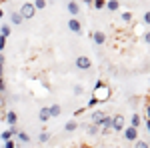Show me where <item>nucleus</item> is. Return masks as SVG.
<instances>
[{"label": "nucleus", "mask_w": 150, "mask_h": 148, "mask_svg": "<svg viewBox=\"0 0 150 148\" xmlns=\"http://www.w3.org/2000/svg\"><path fill=\"white\" fill-rule=\"evenodd\" d=\"M110 98V86L106 84V82H96V88H94V96H92V100L96 104L98 102H106Z\"/></svg>", "instance_id": "f257e3e1"}, {"label": "nucleus", "mask_w": 150, "mask_h": 148, "mask_svg": "<svg viewBox=\"0 0 150 148\" xmlns=\"http://www.w3.org/2000/svg\"><path fill=\"white\" fill-rule=\"evenodd\" d=\"M18 14L22 16V20H26V18H32V16H34V6H32V2H24Z\"/></svg>", "instance_id": "f03ea898"}, {"label": "nucleus", "mask_w": 150, "mask_h": 148, "mask_svg": "<svg viewBox=\"0 0 150 148\" xmlns=\"http://www.w3.org/2000/svg\"><path fill=\"white\" fill-rule=\"evenodd\" d=\"M76 66H78L80 70H88L90 66H92V60H90L88 56H78L76 58Z\"/></svg>", "instance_id": "7ed1b4c3"}, {"label": "nucleus", "mask_w": 150, "mask_h": 148, "mask_svg": "<svg viewBox=\"0 0 150 148\" xmlns=\"http://www.w3.org/2000/svg\"><path fill=\"white\" fill-rule=\"evenodd\" d=\"M112 130H124V116H112Z\"/></svg>", "instance_id": "20e7f679"}, {"label": "nucleus", "mask_w": 150, "mask_h": 148, "mask_svg": "<svg viewBox=\"0 0 150 148\" xmlns=\"http://www.w3.org/2000/svg\"><path fill=\"white\" fill-rule=\"evenodd\" d=\"M68 28L72 30V32H76V34H80L82 32V24L76 20V18H70L68 20Z\"/></svg>", "instance_id": "39448f33"}, {"label": "nucleus", "mask_w": 150, "mask_h": 148, "mask_svg": "<svg viewBox=\"0 0 150 148\" xmlns=\"http://www.w3.org/2000/svg\"><path fill=\"white\" fill-rule=\"evenodd\" d=\"M4 118H6V122L10 124V128H14V126H16V122H18V116H16V112H14V110H8Z\"/></svg>", "instance_id": "423d86ee"}, {"label": "nucleus", "mask_w": 150, "mask_h": 148, "mask_svg": "<svg viewBox=\"0 0 150 148\" xmlns=\"http://www.w3.org/2000/svg\"><path fill=\"white\" fill-rule=\"evenodd\" d=\"M124 138H126V140H136V138H138V130L132 128V126H128L126 130H124Z\"/></svg>", "instance_id": "0eeeda50"}, {"label": "nucleus", "mask_w": 150, "mask_h": 148, "mask_svg": "<svg viewBox=\"0 0 150 148\" xmlns=\"http://www.w3.org/2000/svg\"><path fill=\"white\" fill-rule=\"evenodd\" d=\"M92 40H94L98 46H102L104 42H106V34H104V32H100V30H96V32L92 34Z\"/></svg>", "instance_id": "6e6552de"}, {"label": "nucleus", "mask_w": 150, "mask_h": 148, "mask_svg": "<svg viewBox=\"0 0 150 148\" xmlns=\"http://www.w3.org/2000/svg\"><path fill=\"white\" fill-rule=\"evenodd\" d=\"M48 112H50V118H52V116H60V114H62V106H60V104H52V106L48 108Z\"/></svg>", "instance_id": "1a4fd4ad"}, {"label": "nucleus", "mask_w": 150, "mask_h": 148, "mask_svg": "<svg viewBox=\"0 0 150 148\" xmlns=\"http://www.w3.org/2000/svg\"><path fill=\"white\" fill-rule=\"evenodd\" d=\"M98 126H102V128H104V132H108V130L112 128V118H110V116H104V118H102V122H100Z\"/></svg>", "instance_id": "9d476101"}, {"label": "nucleus", "mask_w": 150, "mask_h": 148, "mask_svg": "<svg viewBox=\"0 0 150 148\" xmlns=\"http://www.w3.org/2000/svg\"><path fill=\"white\" fill-rule=\"evenodd\" d=\"M38 118H40V122H48V120H50V112H48V108H40Z\"/></svg>", "instance_id": "9b49d317"}, {"label": "nucleus", "mask_w": 150, "mask_h": 148, "mask_svg": "<svg viewBox=\"0 0 150 148\" xmlns=\"http://www.w3.org/2000/svg\"><path fill=\"white\" fill-rule=\"evenodd\" d=\"M68 12L72 14V16H76V14L80 12V6H78L76 2H68Z\"/></svg>", "instance_id": "f8f14e48"}, {"label": "nucleus", "mask_w": 150, "mask_h": 148, "mask_svg": "<svg viewBox=\"0 0 150 148\" xmlns=\"http://www.w3.org/2000/svg\"><path fill=\"white\" fill-rule=\"evenodd\" d=\"M104 116H106L104 112H94V114H92V122H94L96 126H98L100 122H102V118H104Z\"/></svg>", "instance_id": "ddd939ff"}, {"label": "nucleus", "mask_w": 150, "mask_h": 148, "mask_svg": "<svg viewBox=\"0 0 150 148\" xmlns=\"http://www.w3.org/2000/svg\"><path fill=\"white\" fill-rule=\"evenodd\" d=\"M10 20H12V24H20L22 22V16L18 12H14V14H10Z\"/></svg>", "instance_id": "4468645a"}, {"label": "nucleus", "mask_w": 150, "mask_h": 148, "mask_svg": "<svg viewBox=\"0 0 150 148\" xmlns=\"http://www.w3.org/2000/svg\"><path fill=\"white\" fill-rule=\"evenodd\" d=\"M64 128H66V132H72V130H76V128H78V124H76V120H70Z\"/></svg>", "instance_id": "2eb2a0df"}, {"label": "nucleus", "mask_w": 150, "mask_h": 148, "mask_svg": "<svg viewBox=\"0 0 150 148\" xmlns=\"http://www.w3.org/2000/svg\"><path fill=\"white\" fill-rule=\"evenodd\" d=\"M104 6H106L108 10H118V8H120V4H118V2H104Z\"/></svg>", "instance_id": "dca6fc26"}, {"label": "nucleus", "mask_w": 150, "mask_h": 148, "mask_svg": "<svg viewBox=\"0 0 150 148\" xmlns=\"http://www.w3.org/2000/svg\"><path fill=\"white\" fill-rule=\"evenodd\" d=\"M72 92H74V96H82V94H84V88H82L80 84H76V86L72 88Z\"/></svg>", "instance_id": "f3484780"}, {"label": "nucleus", "mask_w": 150, "mask_h": 148, "mask_svg": "<svg viewBox=\"0 0 150 148\" xmlns=\"http://www.w3.org/2000/svg\"><path fill=\"white\" fill-rule=\"evenodd\" d=\"M138 126H140V116H138V114H134V116H132V128L138 130Z\"/></svg>", "instance_id": "a211bd4d"}, {"label": "nucleus", "mask_w": 150, "mask_h": 148, "mask_svg": "<svg viewBox=\"0 0 150 148\" xmlns=\"http://www.w3.org/2000/svg\"><path fill=\"white\" fill-rule=\"evenodd\" d=\"M8 34H10V26H2V28H0V36L6 38Z\"/></svg>", "instance_id": "6ab92c4d"}, {"label": "nucleus", "mask_w": 150, "mask_h": 148, "mask_svg": "<svg viewBox=\"0 0 150 148\" xmlns=\"http://www.w3.org/2000/svg\"><path fill=\"white\" fill-rule=\"evenodd\" d=\"M32 6H34V10H36V8H44L46 2H44V0H36V2H32Z\"/></svg>", "instance_id": "aec40b11"}, {"label": "nucleus", "mask_w": 150, "mask_h": 148, "mask_svg": "<svg viewBox=\"0 0 150 148\" xmlns=\"http://www.w3.org/2000/svg\"><path fill=\"white\" fill-rule=\"evenodd\" d=\"M122 20L124 22H132V12H122Z\"/></svg>", "instance_id": "412c9836"}, {"label": "nucleus", "mask_w": 150, "mask_h": 148, "mask_svg": "<svg viewBox=\"0 0 150 148\" xmlns=\"http://www.w3.org/2000/svg\"><path fill=\"white\" fill-rule=\"evenodd\" d=\"M38 140H40V142H48V140H50V136H48V132H40V136H38Z\"/></svg>", "instance_id": "4be33fe9"}, {"label": "nucleus", "mask_w": 150, "mask_h": 148, "mask_svg": "<svg viewBox=\"0 0 150 148\" xmlns=\"http://www.w3.org/2000/svg\"><path fill=\"white\" fill-rule=\"evenodd\" d=\"M98 130H100V128H98L96 124H90V126H88V134H96Z\"/></svg>", "instance_id": "5701e85b"}, {"label": "nucleus", "mask_w": 150, "mask_h": 148, "mask_svg": "<svg viewBox=\"0 0 150 148\" xmlns=\"http://www.w3.org/2000/svg\"><path fill=\"white\" fill-rule=\"evenodd\" d=\"M2 138H4V140H10V138H12V128H10V130H6V132H2Z\"/></svg>", "instance_id": "b1692460"}, {"label": "nucleus", "mask_w": 150, "mask_h": 148, "mask_svg": "<svg viewBox=\"0 0 150 148\" xmlns=\"http://www.w3.org/2000/svg\"><path fill=\"white\" fill-rule=\"evenodd\" d=\"M136 148H148V142L146 140H138L136 142Z\"/></svg>", "instance_id": "393cba45"}, {"label": "nucleus", "mask_w": 150, "mask_h": 148, "mask_svg": "<svg viewBox=\"0 0 150 148\" xmlns=\"http://www.w3.org/2000/svg\"><path fill=\"white\" fill-rule=\"evenodd\" d=\"M4 148H14V140H6V144H4Z\"/></svg>", "instance_id": "a878e982"}, {"label": "nucleus", "mask_w": 150, "mask_h": 148, "mask_svg": "<svg viewBox=\"0 0 150 148\" xmlns=\"http://www.w3.org/2000/svg\"><path fill=\"white\" fill-rule=\"evenodd\" d=\"M4 46H6V38L0 36V50H4Z\"/></svg>", "instance_id": "bb28decb"}, {"label": "nucleus", "mask_w": 150, "mask_h": 148, "mask_svg": "<svg viewBox=\"0 0 150 148\" xmlns=\"http://www.w3.org/2000/svg\"><path fill=\"white\" fill-rule=\"evenodd\" d=\"M2 66H4V56L0 54V78H2Z\"/></svg>", "instance_id": "cd10ccee"}, {"label": "nucleus", "mask_w": 150, "mask_h": 148, "mask_svg": "<svg viewBox=\"0 0 150 148\" xmlns=\"http://www.w3.org/2000/svg\"><path fill=\"white\" fill-rule=\"evenodd\" d=\"M94 8H104V2H100V0H98V2H94Z\"/></svg>", "instance_id": "c85d7f7f"}, {"label": "nucleus", "mask_w": 150, "mask_h": 148, "mask_svg": "<svg viewBox=\"0 0 150 148\" xmlns=\"http://www.w3.org/2000/svg\"><path fill=\"white\" fill-rule=\"evenodd\" d=\"M150 22V12H146V14H144V24H148Z\"/></svg>", "instance_id": "c756f323"}, {"label": "nucleus", "mask_w": 150, "mask_h": 148, "mask_svg": "<svg viewBox=\"0 0 150 148\" xmlns=\"http://www.w3.org/2000/svg\"><path fill=\"white\" fill-rule=\"evenodd\" d=\"M4 90H6V86H4V80L0 78V92H4Z\"/></svg>", "instance_id": "7c9ffc66"}, {"label": "nucleus", "mask_w": 150, "mask_h": 148, "mask_svg": "<svg viewBox=\"0 0 150 148\" xmlns=\"http://www.w3.org/2000/svg\"><path fill=\"white\" fill-rule=\"evenodd\" d=\"M0 18H2V10H0Z\"/></svg>", "instance_id": "2f4dec72"}]
</instances>
